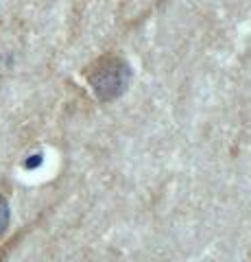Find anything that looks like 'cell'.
Returning <instances> with one entry per match:
<instances>
[{
    "label": "cell",
    "instance_id": "cell-2",
    "mask_svg": "<svg viewBox=\"0 0 251 262\" xmlns=\"http://www.w3.org/2000/svg\"><path fill=\"white\" fill-rule=\"evenodd\" d=\"M7 225H9V206H7L5 196L0 194V236L7 232Z\"/></svg>",
    "mask_w": 251,
    "mask_h": 262
},
{
    "label": "cell",
    "instance_id": "cell-1",
    "mask_svg": "<svg viewBox=\"0 0 251 262\" xmlns=\"http://www.w3.org/2000/svg\"><path fill=\"white\" fill-rule=\"evenodd\" d=\"M87 81L101 101H114L129 88L131 68L118 57H105L92 66V70L87 72Z\"/></svg>",
    "mask_w": 251,
    "mask_h": 262
}]
</instances>
